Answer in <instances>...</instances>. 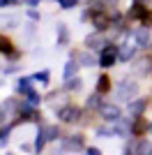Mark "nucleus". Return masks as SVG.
I'll return each mask as SVG.
<instances>
[{"mask_svg":"<svg viewBox=\"0 0 152 155\" xmlns=\"http://www.w3.org/2000/svg\"><path fill=\"white\" fill-rule=\"evenodd\" d=\"M136 93H138V86L131 84V81H120L118 88H115L118 100H131V97H136Z\"/></svg>","mask_w":152,"mask_h":155,"instance_id":"nucleus-1","label":"nucleus"},{"mask_svg":"<svg viewBox=\"0 0 152 155\" xmlns=\"http://www.w3.org/2000/svg\"><path fill=\"white\" fill-rule=\"evenodd\" d=\"M115 63V49L113 46H104L101 49V56H99V65L101 67H111Z\"/></svg>","mask_w":152,"mask_h":155,"instance_id":"nucleus-2","label":"nucleus"},{"mask_svg":"<svg viewBox=\"0 0 152 155\" xmlns=\"http://www.w3.org/2000/svg\"><path fill=\"white\" fill-rule=\"evenodd\" d=\"M99 111H101V116L106 118V120H113V123L120 118V109H118L115 104H101Z\"/></svg>","mask_w":152,"mask_h":155,"instance_id":"nucleus-3","label":"nucleus"},{"mask_svg":"<svg viewBox=\"0 0 152 155\" xmlns=\"http://www.w3.org/2000/svg\"><path fill=\"white\" fill-rule=\"evenodd\" d=\"M58 118H62L65 123H74L76 118H78V109L76 107H62V109L58 111Z\"/></svg>","mask_w":152,"mask_h":155,"instance_id":"nucleus-4","label":"nucleus"},{"mask_svg":"<svg viewBox=\"0 0 152 155\" xmlns=\"http://www.w3.org/2000/svg\"><path fill=\"white\" fill-rule=\"evenodd\" d=\"M92 23H95L97 30H106L108 23H111V16H108V14H101V12H95V19H92Z\"/></svg>","mask_w":152,"mask_h":155,"instance_id":"nucleus-5","label":"nucleus"},{"mask_svg":"<svg viewBox=\"0 0 152 155\" xmlns=\"http://www.w3.org/2000/svg\"><path fill=\"white\" fill-rule=\"evenodd\" d=\"M136 42H138V46H150V30L147 28H141V30H136Z\"/></svg>","mask_w":152,"mask_h":155,"instance_id":"nucleus-6","label":"nucleus"},{"mask_svg":"<svg viewBox=\"0 0 152 155\" xmlns=\"http://www.w3.org/2000/svg\"><path fill=\"white\" fill-rule=\"evenodd\" d=\"M65 148L67 150H81L83 148V137H69V139H67V141H65Z\"/></svg>","mask_w":152,"mask_h":155,"instance_id":"nucleus-7","label":"nucleus"},{"mask_svg":"<svg viewBox=\"0 0 152 155\" xmlns=\"http://www.w3.org/2000/svg\"><path fill=\"white\" fill-rule=\"evenodd\" d=\"M69 39V32H67V26L65 23H58V46H65Z\"/></svg>","mask_w":152,"mask_h":155,"instance_id":"nucleus-8","label":"nucleus"},{"mask_svg":"<svg viewBox=\"0 0 152 155\" xmlns=\"http://www.w3.org/2000/svg\"><path fill=\"white\" fill-rule=\"evenodd\" d=\"M145 130H150V125H147L143 118H136V120H134V125H131V132H134V134H143Z\"/></svg>","mask_w":152,"mask_h":155,"instance_id":"nucleus-9","label":"nucleus"},{"mask_svg":"<svg viewBox=\"0 0 152 155\" xmlns=\"http://www.w3.org/2000/svg\"><path fill=\"white\" fill-rule=\"evenodd\" d=\"M19 23V19L14 16V14H5V16H0V26L2 28H14Z\"/></svg>","mask_w":152,"mask_h":155,"instance_id":"nucleus-10","label":"nucleus"},{"mask_svg":"<svg viewBox=\"0 0 152 155\" xmlns=\"http://www.w3.org/2000/svg\"><path fill=\"white\" fill-rule=\"evenodd\" d=\"M85 44H88L90 49H101V44H104V39H101L99 35H90V37L85 39Z\"/></svg>","mask_w":152,"mask_h":155,"instance_id":"nucleus-11","label":"nucleus"},{"mask_svg":"<svg viewBox=\"0 0 152 155\" xmlns=\"http://www.w3.org/2000/svg\"><path fill=\"white\" fill-rule=\"evenodd\" d=\"M145 100H134L131 104H129V111H131V114H141V111L145 109Z\"/></svg>","mask_w":152,"mask_h":155,"instance_id":"nucleus-12","label":"nucleus"},{"mask_svg":"<svg viewBox=\"0 0 152 155\" xmlns=\"http://www.w3.org/2000/svg\"><path fill=\"white\" fill-rule=\"evenodd\" d=\"M134 70H136V74H145V72L150 70V60H147V58L138 60V63H136V67H134Z\"/></svg>","mask_w":152,"mask_h":155,"instance_id":"nucleus-13","label":"nucleus"},{"mask_svg":"<svg viewBox=\"0 0 152 155\" xmlns=\"http://www.w3.org/2000/svg\"><path fill=\"white\" fill-rule=\"evenodd\" d=\"M113 127H115V132H118V134H122V137H127V134H129V127H127V123H125V120H120V118L115 120V125H113Z\"/></svg>","mask_w":152,"mask_h":155,"instance_id":"nucleus-14","label":"nucleus"},{"mask_svg":"<svg viewBox=\"0 0 152 155\" xmlns=\"http://www.w3.org/2000/svg\"><path fill=\"white\" fill-rule=\"evenodd\" d=\"M134 16V19H145V12H143V5L141 2H136V5L131 7V12H129Z\"/></svg>","mask_w":152,"mask_h":155,"instance_id":"nucleus-15","label":"nucleus"},{"mask_svg":"<svg viewBox=\"0 0 152 155\" xmlns=\"http://www.w3.org/2000/svg\"><path fill=\"white\" fill-rule=\"evenodd\" d=\"M30 81L32 79H19V84H16L19 93H30Z\"/></svg>","mask_w":152,"mask_h":155,"instance_id":"nucleus-16","label":"nucleus"},{"mask_svg":"<svg viewBox=\"0 0 152 155\" xmlns=\"http://www.w3.org/2000/svg\"><path fill=\"white\" fill-rule=\"evenodd\" d=\"M76 74V63L74 60H69V63L65 65V79H71Z\"/></svg>","mask_w":152,"mask_h":155,"instance_id":"nucleus-17","label":"nucleus"},{"mask_svg":"<svg viewBox=\"0 0 152 155\" xmlns=\"http://www.w3.org/2000/svg\"><path fill=\"white\" fill-rule=\"evenodd\" d=\"M44 134H46V139H58L60 132H58L55 125H49V127H44Z\"/></svg>","mask_w":152,"mask_h":155,"instance_id":"nucleus-18","label":"nucleus"},{"mask_svg":"<svg viewBox=\"0 0 152 155\" xmlns=\"http://www.w3.org/2000/svg\"><path fill=\"white\" fill-rule=\"evenodd\" d=\"M14 49H12V42L9 39H5V37H0V53H12Z\"/></svg>","mask_w":152,"mask_h":155,"instance_id":"nucleus-19","label":"nucleus"},{"mask_svg":"<svg viewBox=\"0 0 152 155\" xmlns=\"http://www.w3.org/2000/svg\"><path fill=\"white\" fill-rule=\"evenodd\" d=\"M78 88H81V79L78 77L67 79V91H78Z\"/></svg>","mask_w":152,"mask_h":155,"instance_id":"nucleus-20","label":"nucleus"},{"mask_svg":"<svg viewBox=\"0 0 152 155\" xmlns=\"http://www.w3.org/2000/svg\"><path fill=\"white\" fill-rule=\"evenodd\" d=\"M120 58L125 60V63H127V60H131L134 58V49H131V46H125V49L120 51Z\"/></svg>","mask_w":152,"mask_h":155,"instance_id":"nucleus-21","label":"nucleus"},{"mask_svg":"<svg viewBox=\"0 0 152 155\" xmlns=\"http://www.w3.org/2000/svg\"><path fill=\"white\" fill-rule=\"evenodd\" d=\"M44 143H46V134H44V130H42V132L37 134V141H35V148H37V150H42V148H44Z\"/></svg>","mask_w":152,"mask_h":155,"instance_id":"nucleus-22","label":"nucleus"},{"mask_svg":"<svg viewBox=\"0 0 152 155\" xmlns=\"http://www.w3.org/2000/svg\"><path fill=\"white\" fill-rule=\"evenodd\" d=\"M150 150H152V146H150L147 141H141V143H136V153H141V155H143V153H150Z\"/></svg>","mask_w":152,"mask_h":155,"instance_id":"nucleus-23","label":"nucleus"},{"mask_svg":"<svg viewBox=\"0 0 152 155\" xmlns=\"http://www.w3.org/2000/svg\"><path fill=\"white\" fill-rule=\"evenodd\" d=\"M78 58H81V65H85V67H90V65H95V58H92L90 53H81Z\"/></svg>","mask_w":152,"mask_h":155,"instance_id":"nucleus-24","label":"nucleus"},{"mask_svg":"<svg viewBox=\"0 0 152 155\" xmlns=\"http://www.w3.org/2000/svg\"><path fill=\"white\" fill-rule=\"evenodd\" d=\"M108 81H111L108 77H101V79H99V91H101V93H106L108 88H111V84H108Z\"/></svg>","mask_w":152,"mask_h":155,"instance_id":"nucleus-25","label":"nucleus"},{"mask_svg":"<svg viewBox=\"0 0 152 155\" xmlns=\"http://www.w3.org/2000/svg\"><path fill=\"white\" fill-rule=\"evenodd\" d=\"M88 107H101V97L99 95H90L88 97Z\"/></svg>","mask_w":152,"mask_h":155,"instance_id":"nucleus-26","label":"nucleus"},{"mask_svg":"<svg viewBox=\"0 0 152 155\" xmlns=\"http://www.w3.org/2000/svg\"><path fill=\"white\" fill-rule=\"evenodd\" d=\"M113 132H115V127H99V130H97V134H99V137H108V134H113Z\"/></svg>","mask_w":152,"mask_h":155,"instance_id":"nucleus-27","label":"nucleus"},{"mask_svg":"<svg viewBox=\"0 0 152 155\" xmlns=\"http://www.w3.org/2000/svg\"><path fill=\"white\" fill-rule=\"evenodd\" d=\"M32 81H42V84H46V81H49V72H42V74H35V77H32Z\"/></svg>","mask_w":152,"mask_h":155,"instance_id":"nucleus-28","label":"nucleus"},{"mask_svg":"<svg viewBox=\"0 0 152 155\" xmlns=\"http://www.w3.org/2000/svg\"><path fill=\"white\" fill-rule=\"evenodd\" d=\"M58 2H60V5H62L65 9H71V7L76 5V0H58Z\"/></svg>","mask_w":152,"mask_h":155,"instance_id":"nucleus-29","label":"nucleus"},{"mask_svg":"<svg viewBox=\"0 0 152 155\" xmlns=\"http://www.w3.org/2000/svg\"><path fill=\"white\" fill-rule=\"evenodd\" d=\"M25 95H28V102H30V104H32V107H35V104H37V102H39V97H37V95H35V93H32V91H30V93H25Z\"/></svg>","mask_w":152,"mask_h":155,"instance_id":"nucleus-30","label":"nucleus"},{"mask_svg":"<svg viewBox=\"0 0 152 155\" xmlns=\"http://www.w3.org/2000/svg\"><path fill=\"white\" fill-rule=\"evenodd\" d=\"M25 2H28V5H37L39 0H25Z\"/></svg>","mask_w":152,"mask_h":155,"instance_id":"nucleus-31","label":"nucleus"},{"mask_svg":"<svg viewBox=\"0 0 152 155\" xmlns=\"http://www.w3.org/2000/svg\"><path fill=\"white\" fill-rule=\"evenodd\" d=\"M2 120H5V111L0 109V123H2Z\"/></svg>","mask_w":152,"mask_h":155,"instance_id":"nucleus-32","label":"nucleus"},{"mask_svg":"<svg viewBox=\"0 0 152 155\" xmlns=\"http://www.w3.org/2000/svg\"><path fill=\"white\" fill-rule=\"evenodd\" d=\"M136 2H145V0H136Z\"/></svg>","mask_w":152,"mask_h":155,"instance_id":"nucleus-33","label":"nucleus"},{"mask_svg":"<svg viewBox=\"0 0 152 155\" xmlns=\"http://www.w3.org/2000/svg\"><path fill=\"white\" fill-rule=\"evenodd\" d=\"M150 132H152V125H150Z\"/></svg>","mask_w":152,"mask_h":155,"instance_id":"nucleus-34","label":"nucleus"},{"mask_svg":"<svg viewBox=\"0 0 152 155\" xmlns=\"http://www.w3.org/2000/svg\"><path fill=\"white\" fill-rule=\"evenodd\" d=\"M0 137H2V134H0Z\"/></svg>","mask_w":152,"mask_h":155,"instance_id":"nucleus-35","label":"nucleus"}]
</instances>
